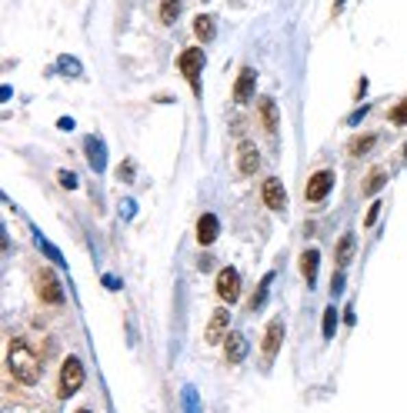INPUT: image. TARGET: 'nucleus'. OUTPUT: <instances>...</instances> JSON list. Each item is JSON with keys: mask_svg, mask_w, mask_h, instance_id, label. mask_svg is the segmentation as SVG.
I'll return each instance as SVG.
<instances>
[{"mask_svg": "<svg viewBox=\"0 0 407 413\" xmlns=\"http://www.w3.org/2000/svg\"><path fill=\"white\" fill-rule=\"evenodd\" d=\"M260 200H264V206H267V210L280 213V210H284V204H287L284 183H280L278 177H267V181H264V187H260Z\"/></svg>", "mask_w": 407, "mask_h": 413, "instance_id": "10", "label": "nucleus"}, {"mask_svg": "<svg viewBox=\"0 0 407 413\" xmlns=\"http://www.w3.org/2000/svg\"><path fill=\"white\" fill-rule=\"evenodd\" d=\"M217 233H221V220L214 213H204L201 220H197V243L201 247H210L217 240Z\"/></svg>", "mask_w": 407, "mask_h": 413, "instance_id": "14", "label": "nucleus"}, {"mask_svg": "<svg viewBox=\"0 0 407 413\" xmlns=\"http://www.w3.org/2000/svg\"><path fill=\"white\" fill-rule=\"evenodd\" d=\"M387 120H391V124H394V127H404L407 124V97L401 103H394V107H391V114H387Z\"/></svg>", "mask_w": 407, "mask_h": 413, "instance_id": "22", "label": "nucleus"}, {"mask_svg": "<svg viewBox=\"0 0 407 413\" xmlns=\"http://www.w3.org/2000/svg\"><path fill=\"white\" fill-rule=\"evenodd\" d=\"M84 363H80V357H67L64 360V367H60V387H57V397L60 400H71L77 390L84 387Z\"/></svg>", "mask_w": 407, "mask_h": 413, "instance_id": "2", "label": "nucleus"}, {"mask_svg": "<svg viewBox=\"0 0 407 413\" xmlns=\"http://www.w3.org/2000/svg\"><path fill=\"white\" fill-rule=\"evenodd\" d=\"M177 14H180V0H160V24H174L177 21Z\"/></svg>", "mask_w": 407, "mask_h": 413, "instance_id": "21", "label": "nucleus"}, {"mask_svg": "<svg viewBox=\"0 0 407 413\" xmlns=\"http://www.w3.org/2000/svg\"><path fill=\"white\" fill-rule=\"evenodd\" d=\"M378 144V133H360V137H354L351 144H347V154L351 157H364L371 147Z\"/></svg>", "mask_w": 407, "mask_h": 413, "instance_id": "18", "label": "nucleus"}, {"mask_svg": "<svg viewBox=\"0 0 407 413\" xmlns=\"http://www.w3.org/2000/svg\"><path fill=\"white\" fill-rule=\"evenodd\" d=\"M7 367H10V373H14L17 384L34 387V384L40 380V357L27 347L24 336H14V340L7 343Z\"/></svg>", "mask_w": 407, "mask_h": 413, "instance_id": "1", "label": "nucleus"}, {"mask_svg": "<svg viewBox=\"0 0 407 413\" xmlns=\"http://www.w3.org/2000/svg\"><path fill=\"white\" fill-rule=\"evenodd\" d=\"M177 67H180V74L190 80L194 94H201V70H204V51H201V47H190V51L180 53Z\"/></svg>", "mask_w": 407, "mask_h": 413, "instance_id": "4", "label": "nucleus"}, {"mask_svg": "<svg viewBox=\"0 0 407 413\" xmlns=\"http://www.w3.org/2000/svg\"><path fill=\"white\" fill-rule=\"evenodd\" d=\"M34 287H37V297L44 304H53V307L64 304V287H60V280H57V274H53L51 267H40L34 274Z\"/></svg>", "mask_w": 407, "mask_h": 413, "instance_id": "3", "label": "nucleus"}, {"mask_svg": "<svg viewBox=\"0 0 407 413\" xmlns=\"http://www.w3.org/2000/svg\"><path fill=\"white\" fill-rule=\"evenodd\" d=\"M194 34H197L201 44H210V40L217 37V27H214V21H210L207 14H201V17H194Z\"/></svg>", "mask_w": 407, "mask_h": 413, "instance_id": "17", "label": "nucleus"}, {"mask_svg": "<svg viewBox=\"0 0 407 413\" xmlns=\"http://www.w3.org/2000/svg\"><path fill=\"white\" fill-rule=\"evenodd\" d=\"M364 117H367V107H360V110H354V114L347 117V124H360Z\"/></svg>", "mask_w": 407, "mask_h": 413, "instance_id": "29", "label": "nucleus"}, {"mask_svg": "<svg viewBox=\"0 0 407 413\" xmlns=\"http://www.w3.org/2000/svg\"><path fill=\"white\" fill-rule=\"evenodd\" d=\"M280 343H284V323H280V320H271V323H267V334H264V343H260V360L264 363L274 360Z\"/></svg>", "mask_w": 407, "mask_h": 413, "instance_id": "8", "label": "nucleus"}, {"mask_svg": "<svg viewBox=\"0 0 407 413\" xmlns=\"http://www.w3.org/2000/svg\"><path fill=\"white\" fill-rule=\"evenodd\" d=\"M224 357H227V363H241L247 357V340L241 334H227L224 336Z\"/></svg>", "mask_w": 407, "mask_h": 413, "instance_id": "15", "label": "nucleus"}, {"mask_svg": "<svg viewBox=\"0 0 407 413\" xmlns=\"http://www.w3.org/2000/svg\"><path fill=\"white\" fill-rule=\"evenodd\" d=\"M257 167H260V150H257L251 140H244V144L237 147V174H241V177H254Z\"/></svg>", "mask_w": 407, "mask_h": 413, "instance_id": "9", "label": "nucleus"}, {"mask_svg": "<svg viewBox=\"0 0 407 413\" xmlns=\"http://www.w3.org/2000/svg\"><path fill=\"white\" fill-rule=\"evenodd\" d=\"M254 87H257V70L254 67H244L237 80H234V101L237 103H247L254 97Z\"/></svg>", "mask_w": 407, "mask_h": 413, "instance_id": "11", "label": "nucleus"}, {"mask_svg": "<svg viewBox=\"0 0 407 413\" xmlns=\"http://www.w3.org/2000/svg\"><path fill=\"white\" fill-rule=\"evenodd\" d=\"M351 260H354V237L344 233V237L337 240V267H347Z\"/></svg>", "mask_w": 407, "mask_h": 413, "instance_id": "19", "label": "nucleus"}, {"mask_svg": "<svg viewBox=\"0 0 407 413\" xmlns=\"http://www.w3.org/2000/svg\"><path fill=\"white\" fill-rule=\"evenodd\" d=\"M341 7H344V0H337V3H334V14H341Z\"/></svg>", "mask_w": 407, "mask_h": 413, "instance_id": "31", "label": "nucleus"}, {"mask_svg": "<svg viewBox=\"0 0 407 413\" xmlns=\"http://www.w3.org/2000/svg\"><path fill=\"white\" fill-rule=\"evenodd\" d=\"M230 334V310L217 307L207 320V330H204V340L214 347V343H224V336Z\"/></svg>", "mask_w": 407, "mask_h": 413, "instance_id": "6", "label": "nucleus"}, {"mask_svg": "<svg viewBox=\"0 0 407 413\" xmlns=\"http://www.w3.org/2000/svg\"><path fill=\"white\" fill-rule=\"evenodd\" d=\"M317 270H321V250L317 247H307L304 254H301V274H304L307 284L317 280Z\"/></svg>", "mask_w": 407, "mask_h": 413, "instance_id": "16", "label": "nucleus"}, {"mask_svg": "<svg viewBox=\"0 0 407 413\" xmlns=\"http://www.w3.org/2000/svg\"><path fill=\"white\" fill-rule=\"evenodd\" d=\"M84 154H87L90 170H94V174H103V167H107V147H103L101 137H87V140H84Z\"/></svg>", "mask_w": 407, "mask_h": 413, "instance_id": "12", "label": "nucleus"}, {"mask_svg": "<svg viewBox=\"0 0 407 413\" xmlns=\"http://www.w3.org/2000/svg\"><path fill=\"white\" fill-rule=\"evenodd\" d=\"M341 290H344V274L337 270V274H334V284H331V293H334V297H337Z\"/></svg>", "mask_w": 407, "mask_h": 413, "instance_id": "28", "label": "nucleus"}, {"mask_svg": "<svg viewBox=\"0 0 407 413\" xmlns=\"http://www.w3.org/2000/svg\"><path fill=\"white\" fill-rule=\"evenodd\" d=\"M257 117H260V127L267 130V133H278V103H274V97H264V101L257 103Z\"/></svg>", "mask_w": 407, "mask_h": 413, "instance_id": "13", "label": "nucleus"}, {"mask_svg": "<svg viewBox=\"0 0 407 413\" xmlns=\"http://www.w3.org/2000/svg\"><path fill=\"white\" fill-rule=\"evenodd\" d=\"M331 187H334V170H314L310 181H307V187H304L307 204H321V200L331 194Z\"/></svg>", "mask_w": 407, "mask_h": 413, "instance_id": "5", "label": "nucleus"}, {"mask_svg": "<svg viewBox=\"0 0 407 413\" xmlns=\"http://www.w3.org/2000/svg\"><path fill=\"white\" fill-rule=\"evenodd\" d=\"M378 213H381V204H371V210L364 213V227H367V230L374 227V220H378Z\"/></svg>", "mask_w": 407, "mask_h": 413, "instance_id": "27", "label": "nucleus"}, {"mask_svg": "<svg viewBox=\"0 0 407 413\" xmlns=\"http://www.w3.org/2000/svg\"><path fill=\"white\" fill-rule=\"evenodd\" d=\"M404 160H407V144H404Z\"/></svg>", "mask_w": 407, "mask_h": 413, "instance_id": "32", "label": "nucleus"}, {"mask_svg": "<svg viewBox=\"0 0 407 413\" xmlns=\"http://www.w3.org/2000/svg\"><path fill=\"white\" fill-rule=\"evenodd\" d=\"M217 297L224 304H237V297H241V274H237V267H224L217 274Z\"/></svg>", "mask_w": 407, "mask_h": 413, "instance_id": "7", "label": "nucleus"}, {"mask_svg": "<svg viewBox=\"0 0 407 413\" xmlns=\"http://www.w3.org/2000/svg\"><path fill=\"white\" fill-rule=\"evenodd\" d=\"M57 183H60V187H64V190H77V174H71V170H60V174H57Z\"/></svg>", "mask_w": 407, "mask_h": 413, "instance_id": "25", "label": "nucleus"}, {"mask_svg": "<svg viewBox=\"0 0 407 413\" xmlns=\"http://www.w3.org/2000/svg\"><path fill=\"white\" fill-rule=\"evenodd\" d=\"M134 210H137V206H134V200H124V217H134Z\"/></svg>", "mask_w": 407, "mask_h": 413, "instance_id": "30", "label": "nucleus"}, {"mask_svg": "<svg viewBox=\"0 0 407 413\" xmlns=\"http://www.w3.org/2000/svg\"><path fill=\"white\" fill-rule=\"evenodd\" d=\"M321 330H324V340H331L334 336V330H337V307L324 310V327H321Z\"/></svg>", "mask_w": 407, "mask_h": 413, "instance_id": "23", "label": "nucleus"}, {"mask_svg": "<svg viewBox=\"0 0 407 413\" xmlns=\"http://www.w3.org/2000/svg\"><path fill=\"white\" fill-rule=\"evenodd\" d=\"M134 174H137V167H134V160H124V163H121V170H117V181L130 183V181H134Z\"/></svg>", "mask_w": 407, "mask_h": 413, "instance_id": "26", "label": "nucleus"}, {"mask_svg": "<svg viewBox=\"0 0 407 413\" xmlns=\"http://www.w3.org/2000/svg\"><path fill=\"white\" fill-rule=\"evenodd\" d=\"M384 183H387V174H384V167H374V170L364 177V187H360V190L371 197V194H378V190H381Z\"/></svg>", "mask_w": 407, "mask_h": 413, "instance_id": "20", "label": "nucleus"}, {"mask_svg": "<svg viewBox=\"0 0 407 413\" xmlns=\"http://www.w3.org/2000/svg\"><path fill=\"white\" fill-rule=\"evenodd\" d=\"M274 280V274H267L264 280H260V287H257V293H254V300H251V310H260V304L267 300V284Z\"/></svg>", "mask_w": 407, "mask_h": 413, "instance_id": "24", "label": "nucleus"}]
</instances>
